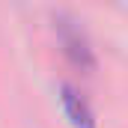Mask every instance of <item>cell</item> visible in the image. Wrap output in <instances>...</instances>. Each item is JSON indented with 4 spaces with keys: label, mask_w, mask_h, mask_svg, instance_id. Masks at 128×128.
<instances>
[{
    "label": "cell",
    "mask_w": 128,
    "mask_h": 128,
    "mask_svg": "<svg viewBox=\"0 0 128 128\" xmlns=\"http://www.w3.org/2000/svg\"><path fill=\"white\" fill-rule=\"evenodd\" d=\"M60 101H63V110H66L68 122L74 128H96V113H92L90 101L80 96L74 86L63 84V86H60Z\"/></svg>",
    "instance_id": "7a4b0ae2"
},
{
    "label": "cell",
    "mask_w": 128,
    "mask_h": 128,
    "mask_svg": "<svg viewBox=\"0 0 128 128\" xmlns=\"http://www.w3.org/2000/svg\"><path fill=\"white\" fill-rule=\"evenodd\" d=\"M57 36H60V45H63V54L68 57V63L84 68V72H92L96 68V54H92V45L86 39V33L80 30L78 21H72L68 15L57 18Z\"/></svg>",
    "instance_id": "6da1fadb"
}]
</instances>
